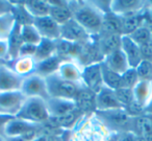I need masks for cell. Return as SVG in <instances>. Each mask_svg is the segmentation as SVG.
I'll use <instances>...</instances> for the list:
<instances>
[{"mask_svg": "<svg viewBox=\"0 0 152 141\" xmlns=\"http://www.w3.org/2000/svg\"><path fill=\"white\" fill-rule=\"evenodd\" d=\"M25 99L26 96L21 91L0 92V115L16 117Z\"/></svg>", "mask_w": 152, "mask_h": 141, "instance_id": "cell-6", "label": "cell"}, {"mask_svg": "<svg viewBox=\"0 0 152 141\" xmlns=\"http://www.w3.org/2000/svg\"><path fill=\"white\" fill-rule=\"evenodd\" d=\"M100 35H117V36H122V20L121 17L116 14L108 12L104 14L103 23H102V30Z\"/></svg>", "mask_w": 152, "mask_h": 141, "instance_id": "cell-24", "label": "cell"}, {"mask_svg": "<svg viewBox=\"0 0 152 141\" xmlns=\"http://www.w3.org/2000/svg\"><path fill=\"white\" fill-rule=\"evenodd\" d=\"M55 53H56V41L42 39L40 44L37 45V50L34 59L36 60V62H40L51 58Z\"/></svg>", "mask_w": 152, "mask_h": 141, "instance_id": "cell-29", "label": "cell"}, {"mask_svg": "<svg viewBox=\"0 0 152 141\" xmlns=\"http://www.w3.org/2000/svg\"><path fill=\"white\" fill-rule=\"evenodd\" d=\"M129 37L140 47L152 43V30H150L149 28L145 27V26L139 27L132 34L129 35Z\"/></svg>", "mask_w": 152, "mask_h": 141, "instance_id": "cell-33", "label": "cell"}, {"mask_svg": "<svg viewBox=\"0 0 152 141\" xmlns=\"http://www.w3.org/2000/svg\"><path fill=\"white\" fill-rule=\"evenodd\" d=\"M92 38L93 37L88 34L85 28L79 25L73 18L61 25V39H64L66 41L83 44V43L89 42Z\"/></svg>", "mask_w": 152, "mask_h": 141, "instance_id": "cell-8", "label": "cell"}, {"mask_svg": "<svg viewBox=\"0 0 152 141\" xmlns=\"http://www.w3.org/2000/svg\"><path fill=\"white\" fill-rule=\"evenodd\" d=\"M15 22L16 20L13 13L0 15V40H7Z\"/></svg>", "mask_w": 152, "mask_h": 141, "instance_id": "cell-32", "label": "cell"}, {"mask_svg": "<svg viewBox=\"0 0 152 141\" xmlns=\"http://www.w3.org/2000/svg\"><path fill=\"white\" fill-rule=\"evenodd\" d=\"M124 110L126 111V113L132 118L139 117V116L144 114V107L140 105L139 103H137L135 100H133L131 103L126 106V107L124 108Z\"/></svg>", "mask_w": 152, "mask_h": 141, "instance_id": "cell-37", "label": "cell"}, {"mask_svg": "<svg viewBox=\"0 0 152 141\" xmlns=\"http://www.w3.org/2000/svg\"><path fill=\"white\" fill-rule=\"evenodd\" d=\"M14 10V4L11 1H4V0H0V15L3 14L12 13Z\"/></svg>", "mask_w": 152, "mask_h": 141, "instance_id": "cell-40", "label": "cell"}, {"mask_svg": "<svg viewBox=\"0 0 152 141\" xmlns=\"http://www.w3.org/2000/svg\"><path fill=\"white\" fill-rule=\"evenodd\" d=\"M132 91L134 100L145 108V106L149 103L152 97V82L140 80L132 89Z\"/></svg>", "mask_w": 152, "mask_h": 141, "instance_id": "cell-27", "label": "cell"}, {"mask_svg": "<svg viewBox=\"0 0 152 141\" xmlns=\"http://www.w3.org/2000/svg\"><path fill=\"white\" fill-rule=\"evenodd\" d=\"M37 50L36 45H30V44H23L22 47L20 48L19 51V57H30L34 58V53Z\"/></svg>", "mask_w": 152, "mask_h": 141, "instance_id": "cell-38", "label": "cell"}, {"mask_svg": "<svg viewBox=\"0 0 152 141\" xmlns=\"http://www.w3.org/2000/svg\"><path fill=\"white\" fill-rule=\"evenodd\" d=\"M140 80L152 82V62L143 60L135 68Z\"/></svg>", "mask_w": 152, "mask_h": 141, "instance_id": "cell-34", "label": "cell"}, {"mask_svg": "<svg viewBox=\"0 0 152 141\" xmlns=\"http://www.w3.org/2000/svg\"><path fill=\"white\" fill-rule=\"evenodd\" d=\"M30 141H50V138H49L48 134L43 132V133H41L40 135H38L37 137H34V138Z\"/></svg>", "mask_w": 152, "mask_h": 141, "instance_id": "cell-43", "label": "cell"}, {"mask_svg": "<svg viewBox=\"0 0 152 141\" xmlns=\"http://www.w3.org/2000/svg\"><path fill=\"white\" fill-rule=\"evenodd\" d=\"M43 126L44 125H39L20 118L13 117L5 125L3 135L5 137H22L29 133L42 130Z\"/></svg>", "mask_w": 152, "mask_h": 141, "instance_id": "cell-10", "label": "cell"}, {"mask_svg": "<svg viewBox=\"0 0 152 141\" xmlns=\"http://www.w3.org/2000/svg\"><path fill=\"white\" fill-rule=\"evenodd\" d=\"M56 73L68 82L75 83V84H83V66L79 65L78 62L73 61V60L61 61Z\"/></svg>", "mask_w": 152, "mask_h": 141, "instance_id": "cell-15", "label": "cell"}, {"mask_svg": "<svg viewBox=\"0 0 152 141\" xmlns=\"http://www.w3.org/2000/svg\"><path fill=\"white\" fill-rule=\"evenodd\" d=\"M97 116L107 126L110 131L117 134L123 132H132L133 119L126 113L124 109L110 110V111H96ZM133 133V132H132Z\"/></svg>", "mask_w": 152, "mask_h": 141, "instance_id": "cell-5", "label": "cell"}, {"mask_svg": "<svg viewBox=\"0 0 152 141\" xmlns=\"http://www.w3.org/2000/svg\"><path fill=\"white\" fill-rule=\"evenodd\" d=\"M117 109H124V108L119 103L115 90L103 86L96 93V111L102 112Z\"/></svg>", "mask_w": 152, "mask_h": 141, "instance_id": "cell-14", "label": "cell"}, {"mask_svg": "<svg viewBox=\"0 0 152 141\" xmlns=\"http://www.w3.org/2000/svg\"><path fill=\"white\" fill-rule=\"evenodd\" d=\"M20 91L26 97H40L45 100L49 98L46 80L44 78L36 73L24 78Z\"/></svg>", "mask_w": 152, "mask_h": 141, "instance_id": "cell-7", "label": "cell"}, {"mask_svg": "<svg viewBox=\"0 0 152 141\" xmlns=\"http://www.w3.org/2000/svg\"><path fill=\"white\" fill-rule=\"evenodd\" d=\"M34 24L43 39L57 41L61 39V25L57 24L50 16L34 18Z\"/></svg>", "mask_w": 152, "mask_h": 141, "instance_id": "cell-13", "label": "cell"}, {"mask_svg": "<svg viewBox=\"0 0 152 141\" xmlns=\"http://www.w3.org/2000/svg\"><path fill=\"white\" fill-rule=\"evenodd\" d=\"M46 106L50 114V118L61 117L76 110V103L74 100L56 97H49L46 100Z\"/></svg>", "mask_w": 152, "mask_h": 141, "instance_id": "cell-16", "label": "cell"}, {"mask_svg": "<svg viewBox=\"0 0 152 141\" xmlns=\"http://www.w3.org/2000/svg\"><path fill=\"white\" fill-rule=\"evenodd\" d=\"M121 50L124 52L130 68H137V66L143 61L141 48L129 36L121 37Z\"/></svg>", "mask_w": 152, "mask_h": 141, "instance_id": "cell-17", "label": "cell"}, {"mask_svg": "<svg viewBox=\"0 0 152 141\" xmlns=\"http://www.w3.org/2000/svg\"><path fill=\"white\" fill-rule=\"evenodd\" d=\"M5 64H7L14 72H16L18 75L22 76V78H26V76L34 73L37 62L34 58L19 57L18 59L14 60V61H11V62H7V63H5Z\"/></svg>", "mask_w": 152, "mask_h": 141, "instance_id": "cell-20", "label": "cell"}, {"mask_svg": "<svg viewBox=\"0 0 152 141\" xmlns=\"http://www.w3.org/2000/svg\"><path fill=\"white\" fill-rule=\"evenodd\" d=\"M50 141H59V140H57V139H53V140H50Z\"/></svg>", "mask_w": 152, "mask_h": 141, "instance_id": "cell-48", "label": "cell"}, {"mask_svg": "<svg viewBox=\"0 0 152 141\" xmlns=\"http://www.w3.org/2000/svg\"><path fill=\"white\" fill-rule=\"evenodd\" d=\"M76 109L80 111L83 115L94 113L96 111V93L83 87L75 98Z\"/></svg>", "mask_w": 152, "mask_h": 141, "instance_id": "cell-19", "label": "cell"}, {"mask_svg": "<svg viewBox=\"0 0 152 141\" xmlns=\"http://www.w3.org/2000/svg\"><path fill=\"white\" fill-rule=\"evenodd\" d=\"M135 141H145L144 140L142 137H139V136H137V139H135Z\"/></svg>", "mask_w": 152, "mask_h": 141, "instance_id": "cell-47", "label": "cell"}, {"mask_svg": "<svg viewBox=\"0 0 152 141\" xmlns=\"http://www.w3.org/2000/svg\"><path fill=\"white\" fill-rule=\"evenodd\" d=\"M12 118L13 117H11V116L0 115V135H3L5 125H7V123L12 119Z\"/></svg>", "mask_w": 152, "mask_h": 141, "instance_id": "cell-42", "label": "cell"}, {"mask_svg": "<svg viewBox=\"0 0 152 141\" xmlns=\"http://www.w3.org/2000/svg\"><path fill=\"white\" fill-rule=\"evenodd\" d=\"M48 90L49 97H56V98H65L75 100L76 96L81 91L83 84H75V83L68 82L57 73L45 78Z\"/></svg>", "mask_w": 152, "mask_h": 141, "instance_id": "cell-4", "label": "cell"}, {"mask_svg": "<svg viewBox=\"0 0 152 141\" xmlns=\"http://www.w3.org/2000/svg\"><path fill=\"white\" fill-rule=\"evenodd\" d=\"M137 135L132 132H123L120 133L117 137L116 141H135Z\"/></svg>", "mask_w": 152, "mask_h": 141, "instance_id": "cell-41", "label": "cell"}, {"mask_svg": "<svg viewBox=\"0 0 152 141\" xmlns=\"http://www.w3.org/2000/svg\"><path fill=\"white\" fill-rule=\"evenodd\" d=\"M122 80H123L124 88H130V89L134 88L135 85L140 82L139 75H137L135 68H129L126 72H124L122 74Z\"/></svg>", "mask_w": 152, "mask_h": 141, "instance_id": "cell-36", "label": "cell"}, {"mask_svg": "<svg viewBox=\"0 0 152 141\" xmlns=\"http://www.w3.org/2000/svg\"><path fill=\"white\" fill-rule=\"evenodd\" d=\"M149 1L143 0H113L110 1V12L118 16H127L143 12Z\"/></svg>", "mask_w": 152, "mask_h": 141, "instance_id": "cell-11", "label": "cell"}, {"mask_svg": "<svg viewBox=\"0 0 152 141\" xmlns=\"http://www.w3.org/2000/svg\"><path fill=\"white\" fill-rule=\"evenodd\" d=\"M21 36L24 44L36 45V46L40 44L43 39L34 24L21 25Z\"/></svg>", "mask_w": 152, "mask_h": 141, "instance_id": "cell-31", "label": "cell"}, {"mask_svg": "<svg viewBox=\"0 0 152 141\" xmlns=\"http://www.w3.org/2000/svg\"><path fill=\"white\" fill-rule=\"evenodd\" d=\"M7 43H9V62H11L19 58L20 48L24 44L21 36V24L18 23L17 21L15 22V25L7 38Z\"/></svg>", "mask_w": 152, "mask_h": 141, "instance_id": "cell-23", "label": "cell"}, {"mask_svg": "<svg viewBox=\"0 0 152 141\" xmlns=\"http://www.w3.org/2000/svg\"><path fill=\"white\" fill-rule=\"evenodd\" d=\"M24 78L18 75L7 64L0 63V92L20 91Z\"/></svg>", "mask_w": 152, "mask_h": 141, "instance_id": "cell-12", "label": "cell"}, {"mask_svg": "<svg viewBox=\"0 0 152 141\" xmlns=\"http://www.w3.org/2000/svg\"><path fill=\"white\" fill-rule=\"evenodd\" d=\"M144 114H147V115H152V97L149 100V103L145 106L144 108Z\"/></svg>", "mask_w": 152, "mask_h": 141, "instance_id": "cell-44", "label": "cell"}, {"mask_svg": "<svg viewBox=\"0 0 152 141\" xmlns=\"http://www.w3.org/2000/svg\"><path fill=\"white\" fill-rule=\"evenodd\" d=\"M102 69V80H103V86L112 89V90H118L120 88H124L122 80V74H119L113 70L108 69L107 67L101 63Z\"/></svg>", "mask_w": 152, "mask_h": 141, "instance_id": "cell-30", "label": "cell"}, {"mask_svg": "<svg viewBox=\"0 0 152 141\" xmlns=\"http://www.w3.org/2000/svg\"><path fill=\"white\" fill-rule=\"evenodd\" d=\"M143 17L144 11L137 14H132V15L122 16L121 17V20H122V36H129L134 30L141 27L143 25Z\"/></svg>", "mask_w": 152, "mask_h": 141, "instance_id": "cell-28", "label": "cell"}, {"mask_svg": "<svg viewBox=\"0 0 152 141\" xmlns=\"http://www.w3.org/2000/svg\"><path fill=\"white\" fill-rule=\"evenodd\" d=\"M50 11L49 16L59 25L72 19V14L68 7V1H49Z\"/></svg>", "mask_w": 152, "mask_h": 141, "instance_id": "cell-22", "label": "cell"}, {"mask_svg": "<svg viewBox=\"0 0 152 141\" xmlns=\"http://www.w3.org/2000/svg\"><path fill=\"white\" fill-rule=\"evenodd\" d=\"M7 141H26L23 137H5Z\"/></svg>", "mask_w": 152, "mask_h": 141, "instance_id": "cell-45", "label": "cell"}, {"mask_svg": "<svg viewBox=\"0 0 152 141\" xmlns=\"http://www.w3.org/2000/svg\"><path fill=\"white\" fill-rule=\"evenodd\" d=\"M115 93H116V96L118 98L119 103L123 106V108H125L134 100L133 91L130 88H120L118 90H115Z\"/></svg>", "mask_w": 152, "mask_h": 141, "instance_id": "cell-35", "label": "cell"}, {"mask_svg": "<svg viewBox=\"0 0 152 141\" xmlns=\"http://www.w3.org/2000/svg\"><path fill=\"white\" fill-rule=\"evenodd\" d=\"M132 132L145 141H152V115H143L133 119Z\"/></svg>", "mask_w": 152, "mask_h": 141, "instance_id": "cell-21", "label": "cell"}, {"mask_svg": "<svg viewBox=\"0 0 152 141\" xmlns=\"http://www.w3.org/2000/svg\"><path fill=\"white\" fill-rule=\"evenodd\" d=\"M61 63V60L59 59L56 55H54L51 58H48V59H46V60L37 62L34 73L45 78H47V76L56 73Z\"/></svg>", "mask_w": 152, "mask_h": 141, "instance_id": "cell-25", "label": "cell"}, {"mask_svg": "<svg viewBox=\"0 0 152 141\" xmlns=\"http://www.w3.org/2000/svg\"><path fill=\"white\" fill-rule=\"evenodd\" d=\"M0 141H7V138H5L4 135H0Z\"/></svg>", "mask_w": 152, "mask_h": 141, "instance_id": "cell-46", "label": "cell"}, {"mask_svg": "<svg viewBox=\"0 0 152 141\" xmlns=\"http://www.w3.org/2000/svg\"><path fill=\"white\" fill-rule=\"evenodd\" d=\"M101 63L108 69L113 70L119 74H123L130 68L126 57H125L124 52L121 50V48L107 53L103 58Z\"/></svg>", "mask_w": 152, "mask_h": 141, "instance_id": "cell-18", "label": "cell"}, {"mask_svg": "<svg viewBox=\"0 0 152 141\" xmlns=\"http://www.w3.org/2000/svg\"><path fill=\"white\" fill-rule=\"evenodd\" d=\"M118 135L108 130L94 112L83 115L73 130L68 132L67 141H116Z\"/></svg>", "mask_w": 152, "mask_h": 141, "instance_id": "cell-1", "label": "cell"}, {"mask_svg": "<svg viewBox=\"0 0 152 141\" xmlns=\"http://www.w3.org/2000/svg\"><path fill=\"white\" fill-rule=\"evenodd\" d=\"M9 62V43L7 40H0V63Z\"/></svg>", "mask_w": 152, "mask_h": 141, "instance_id": "cell-39", "label": "cell"}, {"mask_svg": "<svg viewBox=\"0 0 152 141\" xmlns=\"http://www.w3.org/2000/svg\"><path fill=\"white\" fill-rule=\"evenodd\" d=\"M68 7L75 20L92 37L101 34L104 13H102L93 1H68Z\"/></svg>", "mask_w": 152, "mask_h": 141, "instance_id": "cell-2", "label": "cell"}, {"mask_svg": "<svg viewBox=\"0 0 152 141\" xmlns=\"http://www.w3.org/2000/svg\"><path fill=\"white\" fill-rule=\"evenodd\" d=\"M39 125H45L50 120V114L46 106V100L40 97H26L21 110L16 116Z\"/></svg>", "mask_w": 152, "mask_h": 141, "instance_id": "cell-3", "label": "cell"}, {"mask_svg": "<svg viewBox=\"0 0 152 141\" xmlns=\"http://www.w3.org/2000/svg\"><path fill=\"white\" fill-rule=\"evenodd\" d=\"M24 9L32 18H41L49 16L50 11V3L49 1L42 0H34V1H23L22 2Z\"/></svg>", "mask_w": 152, "mask_h": 141, "instance_id": "cell-26", "label": "cell"}, {"mask_svg": "<svg viewBox=\"0 0 152 141\" xmlns=\"http://www.w3.org/2000/svg\"><path fill=\"white\" fill-rule=\"evenodd\" d=\"M83 83L88 89L97 93L103 87L101 62H96L83 67Z\"/></svg>", "mask_w": 152, "mask_h": 141, "instance_id": "cell-9", "label": "cell"}]
</instances>
